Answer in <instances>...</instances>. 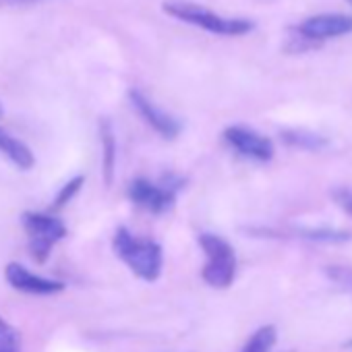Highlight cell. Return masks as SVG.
Instances as JSON below:
<instances>
[{"label":"cell","mask_w":352,"mask_h":352,"mask_svg":"<svg viewBox=\"0 0 352 352\" xmlns=\"http://www.w3.org/2000/svg\"><path fill=\"white\" fill-rule=\"evenodd\" d=\"M114 253L126 263V267L145 282H155L162 274V247L149 239H137L129 228L120 226L112 239Z\"/></svg>","instance_id":"1"},{"label":"cell","mask_w":352,"mask_h":352,"mask_svg":"<svg viewBox=\"0 0 352 352\" xmlns=\"http://www.w3.org/2000/svg\"><path fill=\"white\" fill-rule=\"evenodd\" d=\"M164 13L179 21L191 23L199 30H206L210 34H218V36H245L253 30V21L249 19L222 17L208 7H201L195 3H183V0L164 3Z\"/></svg>","instance_id":"2"},{"label":"cell","mask_w":352,"mask_h":352,"mask_svg":"<svg viewBox=\"0 0 352 352\" xmlns=\"http://www.w3.org/2000/svg\"><path fill=\"white\" fill-rule=\"evenodd\" d=\"M199 247L206 253V265L201 270V278L208 286L224 290L230 288L236 278V253L232 245L212 232L199 234Z\"/></svg>","instance_id":"3"},{"label":"cell","mask_w":352,"mask_h":352,"mask_svg":"<svg viewBox=\"0 0 352 352\" xmlns=\"http://www.w3.org/2000/svg\"><path fill=\"white\" fill-rule=\"evenodd\" d=\"M21 222L28 234V247L34 261L46 263L52 253V247L67 236L65 222L54 214H36V212H25Z\"/></svg>","instance_id":"4"},{"label":"cell","mask_w":352,"mask_h":352,"mask_svg":"<svg viewBox=\"0 0 352 352\" xmlns=\"http://www.w3.org/2000/svg\"><path fill=\"white\" fill-rule=\"evenodd\" d=\"M181 187H183V181L179 176L166 174L162 183H151L147 179H135L129 185L126 195L135 206H139L151 214H164L174 206L176 191Z\"/></svg>","instance_id":"5"},{"label":"cell","mask_w":352,"mask_h":352,"mask_svg":"<svg viewBox=\"0 0 352 352\" xmlns=\"http://www.w3.org/2000/svg\"><path fill=\"white\" fill-rule=\"evenodd\" d=\"M296 38L302 44H317L331 38L352 34V15L342 13H327V15H313L296 25Z\"/></svg>","instance_id":"6"},{"label":"cell","mask_w":352,"mask_h":352,"mask_svg":"<svg viewBox=\"0 0 352 352\" xmlns=\"http://www.w3.org/2000/svg\"><path fill=\"white\" fill-rule=\"evenodd\" d=\"M224 141L243 157L255 160V162H270L276 153L274 143L270 137L243 126V124H232L224 129Z\"/></svg>","instance_id":"7"},{"label":"cell","mask_w":352,"mask_h":352,"mask_svg":"<svg viewBox=\"0 0 352 352\" xmlns=\"http://www.w3.org/2000/svg\"><path fill=\"white\" fill-rule=\"evenodd\" d=\"M129 100L133 104V108L139 112V116L153 129L157 131L164 139H176L183 129V124L176 120L174 116H170L168 112H164L162 108H157L143 91L139 89H131L129 91Z\"/></svg>","instance_id":"8"},{"label":"cell","mask_w":352,"mask_h":352,"mask_svg":"<svg viewBox=\"0 0 352 352\" xmlns=\"http://www.w3.org/2000/svg\"><path fill=\"white\" fill-rule=\"evenodd\" d=\"M5 278L15 290L28 292V294H56V292H63L67 288L65 282L36 276L21 263H9L5 267Z\"/></svg>","instance_id":"9"},{"label":"cell","mask_w":352,"mask_h":352,"mask_svg":"<svg viewBox=\"0 0 352 352\" xmlns=\"http://www.w3.org/2000/svg\"><path fill=\"white\" fill-rule=\"evenodd\" d=\"M274 236H290V239H300L309 243H348L352 241L350 230H340V228H292L286 232H278Z\"/></svg>","instance_id":"10"},{"label":"cell","mask_w":352,"mask_h":352,"mask_svg":"<svg viewBox=\"0 0 352 352\" xmlns=\"http://www.w3.org/2000/svg\"><path fill=\"white\" fill-rule=\"evenodd\" d=\"M0 153H5L19 170H32L36 166V155L34 151L13 135L0 129Z\"/></svg>","instance_id":"11"},{"label":"cell","mask_w":352,"mask_h":352,"mask_svg":"<svg viewBox=\"0 0 352 352\" xmlns=\"http://www.w3.org/2000/svg\"><path fill=\"white\" fill-rule=\"evenodd\" d=\"M100 137H102V151H104V162H102L104 181H106V187H110L114 179V164H116V137L108 120L100 122Z\"/></svg>","instance_id":"12"},{"label":"cell","mask_w":352,"mask_h":352,"mask_svg":"<svg viewBox=\"0 0 352 352\" xmlns=\"http://www.w3.org/2000/svg\"><path fill=\"white\" fill-rule=\"evenodd\" d=\"M282 141L290 147L305 149V151H319L327 145V139L305 129H286L282 131Z\"/></svg>","instance_id":"13"},{"label":"cell","mask_w":352,"mask_h":352,"mask_svg":"<svg viewBox=\"0 0 352 352\" xmlns=\"http://www.w3.org/2000/svg\"><path fill=\"white\" fill-rule=\"evenodd\" d=\"M278 342V329L274 325H263L251 333L241 352H270Z\"/></svg>","instance_id":"14"},{"label":"cell","mask_w":352,"mask_h":352,"mask_svg":"<svg viewBox=\"0 0 352 352\" xmlns=\"http://www.w3.org/2000/svg\"><path fill=\"white\" fill-rule=\"evenodd\" d=\"M323 274L333 286H338L342 292L352 296V267L350 265H325Z\"/></svg>","instance_id":"15"},{"label":"cell","mask_w":352,"mask_h":352,"mask_svg":"<svg viewBox=\"0 0 352 352\" xmlns=\"http://www.w3.org/2000/svg\"><path fill=\"white\" fill-rule=\"evenodd\" d=\"M0 352H21L19 331L0 317Z\"/></svg>","instance_id":"16"},{"label":"cell","mask_w":352,"mask_h":352,"mask_svg":"<svg viewBox=\"0 0 352 352\" xmlns=\"http://www.w3.org/2000/svg\"><path fill=\"white\" fill-rule=\"evenodd\" d=\"M85 183V179L83 176H75V179H71L60 191H58V195H56V199H54V206H52V212H58V210H63L77 193H79V189H81V185Z\"/></svg>","instance_id":"17"},{"label":"cell","mask_w":352,"mask_h":352,"mask_svg":"<svg viewBox=\"0 0 352 352\" xmlns=\"http://www.w3.org/2000/svg\"><path fill=\"white\" fill-rule=\"evenodd\" d=\"M331 199L336 201V206L346 212L348 216H352V189L348 187H338L331 191Z\"/></svg>","instance_id":"18"},{"label":"cell","mask_w":352,"mask_h":352,"mask_svg":"<svg viewBox=\"0 0 352 352\" xmlns=\"http://www.w3.org/2000/svg\"><path fill=\"white\" fill-rule=\"evenodd\" d=\"M40 3V0H0V7H28Z\"/></svg>","instance_id":"19"},{"label":"cell","mask_w":352,"mask_h":352,"mask_svg":"<svg viewBox=\"0 0 352 352\" xmlns=\"http://www.w3.org/2000/svg\"><path fill=\"white\" fill-rule=\"evenodd\" d=\"M346 3H348V5H350V7H352V0H346Z\"/></svg>","instance_id":"20"},{"label":"cell","mask_w":352,"mask_h":352,"mask_svg":"<svg viewBox=\"0 0 352 352\" xmlns=\"http://www.w3.org/2000/svg\"><path fill=\"white\" fill-rule=\"evenodd\" d=\"M0 114H3V104H0Z\"/></svg>","instance_id":"21"},{"label":"cell","mask_w":352,"mask_h":352,"mask_svg":"<svg viewBox=\"0 0 352 352\" xmlns=\"http://www.w3.org/2000/svg\"><path fill=\"white\" fill-rule=\"evenodd\" d=\"M350 346H352V342H350Z\"/></svg>","instance_id":"22"}]
</instances>
